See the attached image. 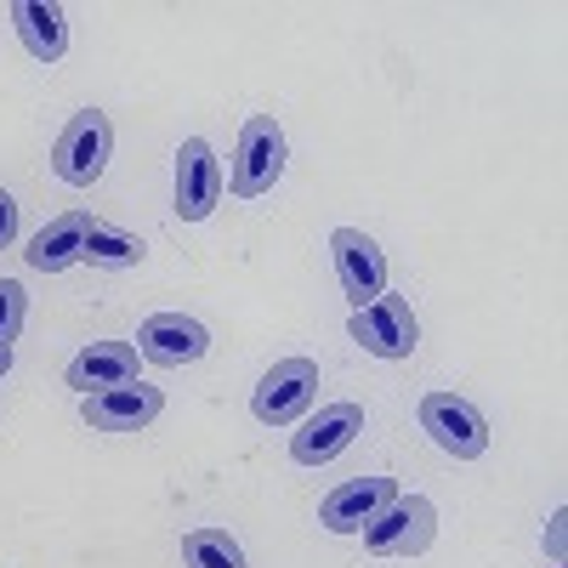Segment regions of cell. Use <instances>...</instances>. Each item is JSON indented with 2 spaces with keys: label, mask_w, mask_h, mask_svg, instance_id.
<instances>
[{
  "label": "cell",
  "mask_w": 568,
  "mask_h": 568,
  "mask_svg": "<svg viewBox=\"0 0 568 568\" xmlns=\"http://www.w3.org/2000/svg\"><path fill=\"white\" fill-rule=\"evenodd\" d=\"M358 433H364V404H324L291 438V460L296 466H324V460H336Z\"/></svg>",
  "instance_id": "obj_10"
},
{
  "label": "cell",
  "mask_w": 568,
  "mask_h": 568,
  "mask_svg": "<svg viewBox=\"0 0 568 568\" xmlns=\"http://www.w3.org/2000/svg\"><path fill=\"white\" fill-rule=\"evenodd\" d=\"M85 227H91V211H69V216H52L34 240H29V267L34 273H63V267H74L80 262V251H85Z\"/></svg>",
  "instance_id": "obj_14"
},
{
  "label": "cell",
  "mask_w": 568,
  "mask_h": 568,
  "mask_svg": "<svg viewBox=\"0 0 568 568\" xmlns=\"http://www.w3.org/2000/svg\"><path fill=\"white\" fill-rule=\"evenodd\" d=\"M329 256H336V278L353 307H369L375 296L387 291V256L382 245L369 240L364 227H336L329 233Z\"/></svg>",
  "instance_id": "obj_8"
},
{
  "label": "cell",
  "mask_w": 568,
  "mask_h": 568,
  "mask_svg": "<svg viewBox=\"0 0 568 568\" xmlns=\"http://www.w3.org/2000/svg\"><path fill=\"white\" fill-rule=\"evenodd\" d=\"M205 353H211V329L187 313H154L136 329V358L154 364V369H182Z\"/></svg>",
  "instance_id": "obj_7"
},
{
  "label": "cell",
  "mask_w": 568,
  "mask_h": 568,
  "mask_svg": "<svg viewBox=\"0 0 568 568\" xmlns=\"http://www.w3.org/2000/svg\"><path fill=\"white\" fill-rule=\"evenodd\" d=\"M222 165L211 154V142L200 136H187L182 149H176V216L182 222H205L216 205H222Z\"/></svg>",
  "instance_id": "obj_9"
},
{
  "label": "cell",
  "mask_w": 568,
  "mask_h": 568,
  "mask_svg": "<svg viewBox=\"0 0 568 568\" xmlns=\"http://www.w3.org/2000/svg\"><path fill=\"white\" fill-rule=\"evenodd\" d=\"M12 240H18V200L0 187V251H7Z\"/></svg>",
  "instance_id": "obj_19"
},
{
  "label": "cell",
  "mask_w": 568,
  "mask_h": 568,
  "mask_svg": "<svg viewBox=\"0 0 568 568\" xmlns=\"http://www.w3.org/2000/svg\"><path fill=\"white\" fill-rule=\"evenodd\" d=\"M160 409H165V393H160V387H149V382L91 393V398L80 404L85 426H98V433H142V426H149Z\"/></svg>",
  "instance_id": "obj_11"
},
{
  "label": "cell",
  "mask_w": 568,
  "mask_h": 568,
  "mask_svg": "<svg viewBox=\"0 0 568 568\" xmlns=\"http://www.w3.org/2000/svg\"><path fill=\"white\" fill-rule=\"evenodd\" d=\"M142 256H149V251H142L136 233H125V227H114V222H103V216H91L80 262H91V267H136Z\"/></svg>",
  "instance_id": "obj_16"
},
{
  "label": "cell",
  "mask_w": 568,
  "mask_h": 568,
  "mask_svg": "<svg viewBox=\"0 0 568 568\" xmlns=\"http://www.w3.org/2000/svg\"><path fill=\"white\" fill-rule=\"evenodd\" d=\"M353 342L364 347V353H375V358H409L415 347H420V324H415V307L404 302V296H375L369 307H358L353 313Z\"/></svg>",
  "instance_id": "obj_6"
},
{
  "label": "cell",
  "mask_w": 568,
  "mask_h": 568,
  "mask_svg": "<svg viewBox=\"0 0 568 568\" xmlns=\"http://www.w3.org/2000/svg\"><path fill=\"white\" fill-rule=\"evenodd\" d=\"M284 131L273 125V114H251L245 120V131H240V154H233V176H227V187L240 200H256V194H267V187L284 176Z\"/></svg>",
  "instance_id": "obj_3"
},
{
  "label": "cell",
  "mask_w": 568,
  "mask_h": 568,
  "mask_svg": "<svg viewBox=\"0 0 568 568\" xmlns=\"http://www.w3.org/2000/svg\"><path fill=\"white\" fill-rule=\"evenodd\" d=\"M393 495H398L393 478H353V484L329 489V495L318 500V524H324L329 535H358V529H364Z\"/></svg>",
  "instance_id": "obj_12"
},
{
  "label": "cell",
  "mask_w": 568,
  "mask_h": 568,
  "mask_svg": "<svg viewBox=\"0 0 568 568\" xmlns=\"http://www.w3.org/2000/svg\"><path fill=\"white\" fill-rule=\"evenodd\" d=\"M313 398H318V364H313V358H278V364L262 375L251 409H256V420H267V426H296V420L313 409Z\"/></svg>",
  "instance_id": "obj_4"
},
{
  "label": "cell",
  "mask_w": 568,
  "mask_h": 568,
  "mask_svg": "<svg viewBox=\"0 0 568 568\" xmlns=\"http://www.w3.org/2000/svg\"><path fill=\"white\" fill-rule=\"evenodd\" d=\"M420 433H433V444L455 460H478L489 449V420L455 393H426L420 398Z\"/></svg>",
  "instance_id": "obj_5"
},
{
  "label": "cell",
  "mask_w": 568,
  "mask_h": 568,
  "mask_svg": "<svg viewBox=\"0 0 568 568\" xmlns=\"http://www.w3.org/2000/svg\"><path fill=\"white\" fill-rule=\"evenodd\" d=\"M438 535V506L426 495H393L382 511L364 524L369 557H420Z\"/></svg>",
  "instance_id": "obj_1"
},
{
  "label": "cell",
  "mask_w": 568,
  "mask_h": 568,
  "mask_svg": "<svg viewBox=\"0 0 568 568\" xmlns=\"http://www.w3.org/2000/svg\"><path fill=\"white\" fill-rule=\"evenodd\" d=\"M12 23L29 45V58L40 63H58L69 52V29H63V7H52V0H18L12 7Z\"/></svg>",
  "instance_id": "obj_15"
},
{
  "label": "cell",
  "mask_w": 568,
  "mask_h": 568,
  "mask_svg": "<svg viewBox=\"0 0 568 568\" xmlns=\"http://www.w3.org/2000/svg\"><path fill=\"white\" fill-rule=\"evenodd\" d=\"M136 347L131 342H91L74 364H69V375L63 382L80 393V398H91V393H109V387H131L136 382Z\"/></svg>",
  "instance_id": "obj_13"
},
{
  "label": "cell",
  "mask_w": 568,
  "mask_h": 568,
  "mask_svg": "<svg viewBox=\"0 0 568 568\" xmlns=\"http://www.w3.org/2000/svg\"><path fill=\"white\" fill-rule=\"evenodd\" d=\"M109 154H114V125H109V114L85 109V114H74V120L63 125L58 149H52V171H58V182H69V187H91V182L103 176Z\"/></svg>",
  "instance_id": "obj_2"
},
{
  "label": "cell",
  "mask_w": 568,
  "mask_h": 568,
  "mask_svg": "<svg viewBox=\"0 0 568 568\" xmlns=\"http://www.w3.org/2000/svg\"><path fill=\"white\" fill-rule=\"evenodd\" d=\"M23 313H29V296L18 278H0V342H18L23 329Z\"/></svg>",
  "instance_id": "obj_18"
},
{
  "label": "cell",
  "mask_w": 568,
  "mask_h": 568,
  "mask_svg": "<svg viewBox=\"0 0 568 568\" xmlns=\"http://www.w3.org/2000/svg\"><path fill=\"white\" fill-rule=\"evenodd\" d=\"M182 562L187 568H245V551L227 529H187L182 535Z\"/></svg>",
  "instance_id": "obj_17"
},
{
  "label": "cell",
  "mask_w": 568,
  "mask_h": 568,
  "mask_svg": "<svg viewBox=\"0 0 568 568\" xmlns=\"http://www.w3.org/2000/svg\"><path fill=\"white\" fill-rule=\"evenodd\" d=\"M12 369V342H0V375Z\"/></svg>",
  "instance_id": "obj_20"
}]
</instances>
